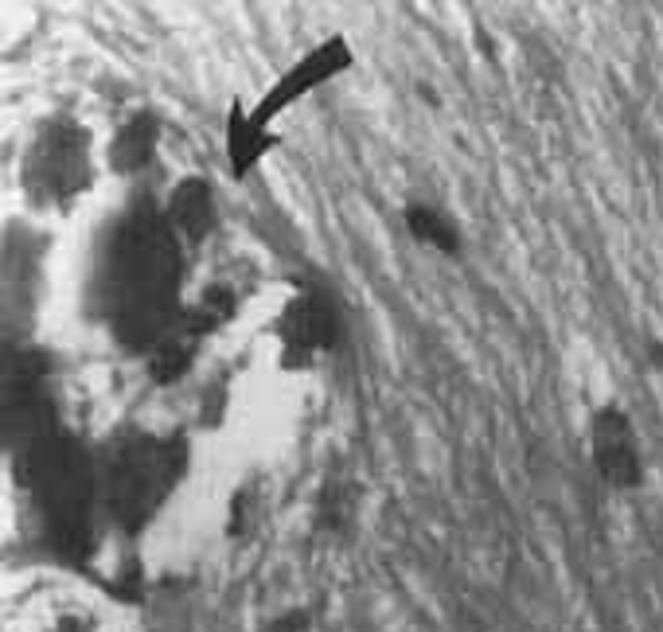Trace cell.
<instances>
[{"label":"cell","instance_id":"2","mask_svg":"<svg viewBox=\"0 0 663 632\" xmlns=\"http://www.w3.org/2000/svg\"><path fill=\"white\" fill-rule=\"evenodd\" d=\"M28 449V480L36 488V504L47 523L51 543L63 554H82L90 539V500L94 476L75 441L63 434H43Z\"/></svg>","mask_w":663,"mask_h":632},{"label":"cell","instance_id":"9","mask_svg":"<svg viewBox=\"0 0 663 632\" xmlns=\"http://www.w3.org/2000/svg\"><path fill=\"white\" fill-rule=\"evenodd\" d=\"M277 149V133H270L266 125L250 118V110L242 102H231V114H227V157H231V172L242 180L246 172H254L262 157Z\"/></svg>","mask_w":663,"mask_h":632},{"label":"cell","instance_id":"12","mask_svg":"<svg viewBox=\"0 0 663 632\" xmlns=\"http://www.w3.org/2000/svg\"><path fill=\"white\" fill-rule=\"evenodd\" d=\"M195 344H199V340H195L192 332H184L180 320H176V328L156 344L153 356H149V375H153L156 383H176V379L192 367Z\"/></svg>","mask_w":663,"mask_h":632},{"label":"cell","instance_id":"5","mask_svg":"<svg viewBox=\"0 0 663 632\" xmlns=\"http://www.w3.org/2000/svg\"><path fill=\"white\" fill-rule=\"evenodd\" d=\"M348 67H351L348 40H344V36H328L320 47H312L305 59H297V63H293L281 79L273 82L270 90H266V98L250 110V118L270 129V121L277 118L281 110H289L297 98L312 94L316 86H324L328 79H336V75H340V71H348Z\"/></svg>","mask_w":663,"mask_h":632},{"label":"cell","instance_id":"4","mask_svg":"<svg viewBox=\"0 0 663 632\" xmlns=\"http://www.w3.org/2000/svg\"><path fill=\"white\" fill-rule=\"evenodd\" d=\"M90 184V145L75 121H51L39 129L24 157V188L43 207H67Z\"/></svg>","mask_w":663,"mask_h":632},{"label":"cell","instance_id":"10","mask_svg":"<svg viewBox=\"0 0 663 632\" xmlns=\"http://www.w3.org/2000/svg\"><path fill=\"white\" fill-rule=\"evenodd\" d=\"M156 137H160V125L153 114H133L121 129L114 133V145H110V160H114L117 172H141L156 153Z\"/></svg>","mask_w":663,"mask_h":632},{"label":"cell","instance_id":"8","mask_svg":"<svg viewBox=\"0 0 663 632\" xmlns=\"http://www.w3.org/2000/svg\"><path fill=\"white\" fill-rule=\"evenodd\" d=\"M164 219L180 246H199L203 238L215 231V199L203 180H184L164 207Z\"/></svg>","mask_w":663,"mask_h":632},{"label":"cell","instance_id":"13","mask_svg":"<svg viewBox=\"0 0 663 632\" xmlns=\"http://www.w3.org/2000/svg\"><path fill=\"white\" fill-rule=\"evenodd\" d=\"M305 625H309V613H289V617H281L273 625V632H301Z\"/></svg>","mask_w":663,"mask_h":632},{"label":"cell","instance_id":"3","mask_svg":"<svg viewBox=\"0 0 663 632\" xmlns=\"http://www.w3.org/2000/svg\"><path fill=\"white\" fill-rule=\"evenodd\" d=\"M184 473V453L176 441L129 437L121 441L106 469V504L125 531L149 523L164 496L176 488Z\"/></svg>","mask_w":663,"mask_h":632},{"label":"cell","instance_id":"1","mask_svg":"<svg viewBox=\"0 0 663 632\" xmlns=\"http://www.w3.org/2000/svg\"><path fill=\"white\" fill-rule=\"evenodd\" d=\"M176 281H180V242L168 219L156 211H137L117 223L102 293L110 301L117 336L129 348H156L176 328Z\"/></svg>","mask_w":663,"mask_h":632},{"label":"cell","instance_id":"11","mask_svg":"<svg viewBox=\"0 0 663 632\" xmlns=\"http://www.w3.org/2000/svg\"><path fill=\"white\" fill-rule=\"evenodd\" d=\"M406 231L418 238L422 246L437 250V254H461V231L453 227V219H445L437 207L426 203H410L406 207Z\"/></svg>","mask_w":663,"mask_h":632},{"label":"cell","instance_id":"6","mask_svg":"<svg viewBox=\"0 0 663 632\" xmlns=\"http://www.w3.org/2000/svg\"><path fill=\"white\" fill-rule=\"evenodd\" d=\"M277 340L289 363H309L340 344V316L324 293L301 289L277 320Z\"/></svg>","mask_w":663,"mask_h":632},{"label":"cell","instance_id":"7","mask_svg":"<svg viewBox=\"0 0 663 632\" xmlns=\"http://www.w3.org/2000/svg\"><path fill=\"white\" fill-rule=\"evenodd\" d=\"M593 461L609 484H640V449L621 410H601L593 418Z\"/></svg>","mask_w":663,"mask_h":632}]
</instances>
